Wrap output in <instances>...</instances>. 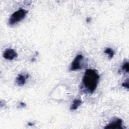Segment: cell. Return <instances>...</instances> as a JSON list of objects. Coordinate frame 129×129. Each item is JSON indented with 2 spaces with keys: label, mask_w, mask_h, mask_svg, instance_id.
<instances>
[{
  "label": "cell",
  "mask_w": 129,
  "mask_h": 129,
  "mask_svg": "<svg viewBox=\"0 0 129 129\" xmlns=\"http://www.w3.org/2000/svg\"><path fill=\"white\" fill-rule=\"evenodd\" d=\"M100 76L97 71L89 69L85 71L82 78L81 89L87 93H93L97 88Z\"/></svg>",
  "instance_id": "6da1fadb"
},
{
  "label": "cell",
  "mask_w": 129,
  "mask_h": 129,
  "mask_svg": "<svg viewBox=\"0 0 129 129\" xmlns=\"http://www.w3.org/2000/svg\"><path fill=\"white\" fill-rule=\"evenodd\" d=\"M27 13V10L22 8L19 9L11 15L8 21L9 25L13 26L21 21L25 18Z\"/></svg>",
  "instance_id": "7a4b0ae2"
},
{
  "label": "cell",
  "mask_w": 129,
  "mask_h": 129,
  "mask_svg": "<svg viewBox=\"0 0 129 129\" xmlns=\"http://www.w3.org/2000/svg\"><path fill=\"white\" fill-rule=\"evenodd\" d=\"M83 59V56L80 54H78L74 58L72 61L71 67L70 71H75L78 70H80L82 68V61Z\"/></svg>",
  "instance_id": "3957f363"
},
{
  "label": "cell",
  "mask_w": 129,
  "mask_h": 129,
  "mask_svg": "<svg viewBox=\"0 0 129 129\" xmlns=\"http://www.w3.org/2000/svg\"><path fill=\"white\" fill-rule=\"evenodd\" d=\"M105 129H123L122 120L120 118H115L107 124L105 127Z\"/></svg>",
  "instance_id": "277c9868"
},
{
  "label": "cell",
  "mask_w": 129,
  "mask_h": 129,
  "mask_svg": "<svg viewBox=\"0 0 129 129\" xmlns=\"http://www.w3.org/2000/svg\"><path fill=\"white\" fill-rule=\"evenodd\" d=\"M3 56L7 60H12L18 56V54L13 49L7 48L4 52Z\"/></svg>",
  "instance_id": "5b68a950"
},
{
  "label": "cell",
  "mask_w": 129,
  "mask_h": 129,
  "mask_svg": "<svg viewBox=\"0 0 129 129\" xmlns=\"http://www.w3.org/2000/svg\"><path fill=\"white\" fill-rule=\"evenodd\" d=\"M29 76L28 74L24 75L23 74H19L16 78V82L17 84L19 86H23L26 81V80L28 78Z\"/></svg>",
  "instance_id": "8992f818"
},
{
  "label": "cell",
  "mask_w": 129,
  "mask_h": 129,
  "mask_svg": "<svg viewBox=\"0 0 129 129\" xmlns=\"http://www.w3.org/2000/svg\"><path fill=\"white\" fill-rule=\"evenodd\" d=\"M82 101L79 99H75L74 100L71 106V110H75L82 104Z\"/></svg>",
  "instance_id": "52a82bcc"
},
{
  "label": "cell",
  "mask_w": 129,
  "mask_h": 129,
  "mask_svg": "<svg viewBox=\"0 0 129 129\" xmlns=\"http://www.w3.org/2000/svg\"><path fill=\"white\" fill-rule=\"evenodd\" d=\"M104 53L108 55L109 59H111L114 54V51L111 48H106L104 50Z\"/></svg>",
  "instance_id": "ba28073f"
},
{
  "label": "cell",
  "mask_w": 129,
  "mask_h": 129,
  "mask_svg": "<svg viewBox=\"0 0 129 129\" xmlns=\"http://www.w3.org/2000/svg\"><path fill=\"white\" fill-rule=\"evenodd\" d=\"M121 69L122 71L128 73V71H129V70H128V61L124 62L122 65Z\"/></svg>",
  "instance_id": "9c48e42d"
},
{
  "label": "cell",
  "mask_w": 129,
  "mask_h": 129,
  "mask_svg": "<svg viewBox=\"0 0 129 129\" xmlns=\"http://www.w3.org/2000/svg\"><path fill=\"white\" fill-rule=\"evenodd\" d=\"M121 86L124 88L128 89V79H127L126 80H125L124 82H123L121 84Z\"/></svg>",
  "instance_id": "30bf717a"
},
{
  "label": "cell",
  "mask_w": 129,
  "mask_h": 129,
  "mask_svg": "<svg viewBox=\"0 0 129 129\" xmlns=\"http://www.w3.org/2000/svg\"><path fill=\"white\" fill-rule=\"evenodd\" d=\"M20 105L22 106H23V107H24L25 106H26L25 104H24V103H22V102H21V103H20Z\"/></svg>",
  "instance_id": "8fae6325"
},
{
  "label": "cell",
  "mask_w": 129,
  "mask_h": 129,
  "mask_svg": "<svg viewBox=\"0 0 129 129\" xmlns=\"http://www.w3.org/2000/svg\"><path fill=\"white\" fill-rule=\"evenodd\" d=\"M90 20H91V18H88L87 19V22H89V21H90Z\"/></svg>",
  "instance_id": "7c38bea8"
},
{
  "label": "cell",
  "mask_w": 129,
  "mask_h": 129,
  "mask_svg": "<svg viewBox=\"0 0 129 129\" xmlns=\"http://www.w3.org/2000/svg\"><path fill=\"white\" fill-rule=\"evenodd\" d=\"M34 124H33L32 123H31V122H29V123H28V125H33Z\"/></svg>",
  "instance_id": "4fadbf2b"
}]
</instances>
